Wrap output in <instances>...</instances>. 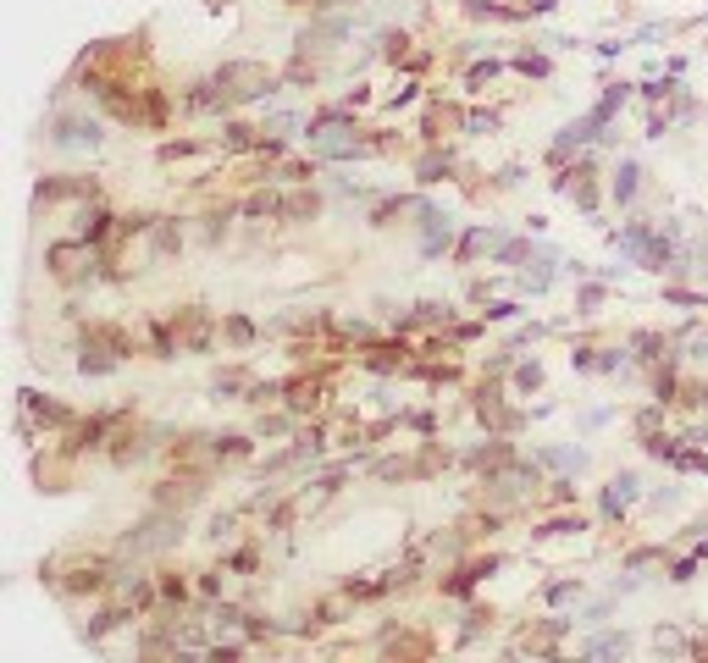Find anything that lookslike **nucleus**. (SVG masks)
Here are the masks:
<instances>
[{
	"label": "nucleus",
	"mask_w": 708,
	"mask_h": 663,
	"mask_svg": "<svg viewBox=\"0 0 708 663\" xmlns=\"http://www.w3.org/2000/svg\"><path fill=\"white\" fill-rule=\"evenodd\" d=\"M565 194L581 199V205L592 211V205H598V194H592V166H575V172H570V183H565Z\"/></svg>",
	"instance_id": "nucleus-1"
},
{
	"label": "nucleus",
	"mask_w": 708,
	"mask_h": 663,
	"mask_svg": "<svg viewBox=\"0 0 708 663\" xmlns=\"http://www.w3.org/2000/svg\"><path fill=\"white\" fill-rule=\"evenodd\" d=\"M637 177H642L637 166H620V172H615V199H620V205H625L631 194H637Z\"/></svg>",
	"instance_id": "nucleus-2"
}]
</instances>
